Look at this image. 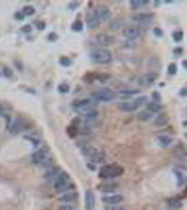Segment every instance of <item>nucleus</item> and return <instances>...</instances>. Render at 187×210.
<instances>
[{
	"mask_svg": "<svg viewBox=\"0 0 187 210\" xmlns=\"http://www.w3.org/2000/svg\"><path fill=\"white\" fill-rule=\"evenodd\" d=\"M36 27H38L39 30H44V28H45V24H44V22H36Z\"/></svg>",
	"mask_w": 187,
	"mask_h": 210,
	"instance_id": "37998d69",
	"label": "nucleus"
},
{
	"mask_svg": "<svg viewBox=\"0 0 187 210\" xmlns=\"http://www.w3.org/2000/svg\"><path fill=\"white\" fill-rule=\"evenodd\" d=\"M123 35L127 39H136L137 37H138V30L134 27H127L123 30Z\"/></svg>",
	"mask_w": 187,
	"mask_h": 210,
	"instance_id": "2eb2a0df",
	"label": "nucleus"
},
{
	"mask_svg": "<svg viewBox=\"0 0 187 210\" xmlns=\"http://www.w3.org/2000/svg\"><path fill=\"white\" fill-rule=\"evenodd\" d=\"M168 206L171 208L172 210H175V209H179L180 206H182V203L179 202V199H176V198H173V199H169V202H168Z\"/></svg>",
	"mask_w": 187,
	"mask_h": 210,
	"instance_id": "5701e85b",
	"label": "nucleus"
},
{
	"mask_svg": "<svg viewBox=\"0 0 187 210\" xmlns=\"http://www.w3.org/2000/svg\"><path fill=\"white\" fill-rule=\"evenodd\" d=\"M16 18L22 20V18H24V14H22V13H17V14H16Z\"/></svg>",
	"mask_w": 187,
	"mask_h": 210,
	"instance_id": "a18cd8bd",
	"label": "nucleus"
},
{
	"mask_svg": "<svg viewBox=\"0 0 187 210\" xmlns=\"http://www.w3.org/2000/svg\"><path fill=\"white\" fill-rule=\"evenodd\" d=\"M81 150H82V154H84L85 157L91 158V160H92V158L99 153V150H98L96 147H94V146H91V144H87L85 147H82Z\"/></svg>",
	"mask_w": 187,
	"mask_h": 210,
	"instance_id": "ddd939ff",
	"label": "nucleus"
},
{
	"mask_svg": "<svg viewBox=\"0 0 187 210\" xmlns=\"http://www.w3.org/2000/svg\"><path fill=\"white\" fill-rule=\"evenodd\" d=\"M183 65H185V67L187 69V60H185V62H183Z\"/></svg>",
	"mask_w": 187,
	"mask_h": 210,
	"instance_id": "49530a36",
	"label": "nucleus"
},
{
	"mask_svg": "<svg viewBox=\"0 0 187 210\" xmlns=\"http://www.w3.org/2000/svg\"><path fill=\"white\" fill-rule=\"evenodd\" d=\"M147 102V97H140V98H136L134 101H126V102H122L119 105V108L124 112H131V111H136L138 109L140 106H143L144 104Z\"/></svg>",
	"mask_w": 187,
	"mask_h": 210,
	"instance_id": "7ed1b4c3",
	"label": "nucleus"
},
{
	"mask_svg": "<svg viewBox=\"0 0 187 210\" xmlns=\"http://www.w3.org/2000/svg\"><path fill=\"white\" fill-rule=\"evenodd\" d=\"M27 139L31 140V142H32V144L35 146V147H38V146H39V140L38 139H34V137H31V136H27Z\"/></svg>",
	"mask_w": 187,
	"mask_h": 210,
	"instance_id": "473e14b6",
	"label": "nucleus"
},
{
	"mask_svg": "<svg viewBox=\"0 0 187 210\" xmlns=\"http://www.w3.org/2000/svg\"><path fill=\"white\" fill-rule=\"evenodd\" d=\"M71 28H73V31H77V32H78V31H82V21L77 20V21L71 25Z\"/></svg>",
	"mask_w": 187,
	"mask_h": 210,
	"instance_id": "cd10ccee",
	"label": "nucleus"
},
{
	"mask_svg": "<svg viewBox=\"0 0 187 210\" xmlns=\"http://www.w3.org/2000/svg\"><path fill=\"white\" fill-rule=\"evenodd\" d=\"M48 158V151L46 149H38V150L35 151V153L32 154V157H31V161H32L35 165H41V164H44L45 161H46Z\"/></svg>",
	"mask_w": 187,
	"mask_h": 210,
	"instance_id": "423d86ee",
	"label": "nucleus"
},
{
	"mask_svg": "<svg viewBox=\"0 0 187 210\" xmlns=\"http://www.w3.org/2000/svg\"><path fill=\"white\" fill-rule=\"evenodd\" d=\"M95 11H96V14H98V18H99V21H106V20L110 17V11H109L108 7L99 6V7L95 8Z\"/></svg>",
	"mask_w": 187,
	"mask_h": 210,
	"instance_id": "9b49d317",
	"label": "nucleus"
},
{
	"mask_svg": "<svg viewBox=\"0 0 187 210\" xmlns=\"http://www.w3.org/2000/svg\"><path fill=\"white\" fill-rule=\"evenodd\" d=\"M30 31H31L30 25H25V27H22V32H30Z\"/></svg>",
	"mask_w": 187,
	"mask_h": 210,
	"instance_id": "79ce46f5",
	"label": "nucleus"
},
{
	"mask_svg": "<svg viewBox=\"0 0 187 210\" xmlns=\"http://www.w3.org/2000/svg\"><path fill=\"white\" fill-rule=\"evenodd\" d=\"M77 6H78V3L74 2V3H70V4H68V7H70L71 10H74V7H77Z\"/></svg>",
	"mask_w": 187,
	"mask_h": 210,
	"instance_id": "c03bdc74",
	"label": "nucleus"
},
{
	"mask_svg": "<svg viewBox=\"0 0 187 210\" xmlns=\"http://www.w3.org/2000/svg\"><path fill=\"white\" fill-rule=\"evenodd\" d=\"M59 62H60V65H62V66H66V67L71 65V60L68 59V57H60Z\"/></svg>",
	"mask_w": 187,
	"mask_h": 210,
	"instance_id": "c756f323",
	"label": "nucleus"
},
{
	"mask_svg": "<svg viewBox=\"0 0 187 210\" xmlns=\"http://www.w3.org/2000/svg\"><path fill=\"white\" fill-rule=\"evenodd\" d=\"M77 198V193H71V192H66V193L60 195V200L62 202H73V200H76Z\"/></svg>",
	"mask_w": 187,
	"mask_h": 210,
	"instance_id": "a211bd4d",
	"label": "nucleus"
},
{
	"mask_svg": "<svg viewBox=\"0 0 187 210\" xmlns=\"http://www.w3.org/2000/svg\"><path fill=\"white\" fill-rule=\"evenodd\" d=\"M59 210H74L71 206H60Z\"/></svg>",
	"mask_w": 187,
	"mask_h": 210,
	"instance_id": "a19ab883",
	"label": "nucleus"
},
{
	"mask_svg": "<svg viewBox=\"0 0 187 210\" xmlns=\"http://www.w3.org/2000/svg\"><path fill=\"white\" fill-rule=\"evenodd\" d=\"M99 18H98V14H96V11L95 10H91L90 13H88V16H87V25H88V28H96L98 27V24H99Z\"/></svg>",
	"mask_w": 187,
	"mask_h": 210,
	"instance_id": "1a4fd4ad",
	"label": "nucleus"
},
{
	"mask_svg": "<svg viewBox=\"0 0 187 210\" xmlns=\"http://www.w3.org/2000/svg\"><path fill=\"white\" fill-rule=\"evenodd\" d=\"M24 129V122L21 119H14L11 122V126H10V132L11 133H20V132Z\"/></svg>",
	"mask_w": 187,
	"mask_h": 210,
	"instance_id": "dca6fc26",
	"label": "nucleus"
},
{
	"mask_svg": "<svg viewBox=\"0 0 187 210\" xmlns=\"http://www.w3.org/2000/svg\"><path fill=\"white\" fill-rule=\"evenodd\" d=\"M123 174V168L119 165H105L101 168L99 171V178L102 179H109V178H115V177H119V175Z\"/></svg>",
	"mask_w": 187,
	"mask_h": 210,
	"instance_id": "f03ea898",
	"label": "nucleus"
},
{
	"mask_svg": "<svg viewBox=\"0 0 187 210\" xmlns=\"http://www.w3.org/2000/svg\"><path fill=\"white\" fill-rule=\"evenodd\" d=\"M147 0H131L130 2V6L136 10V8H138V7H143V6H145L147 4Z\"/></svg>",
	"mask_w": 187,
	"mask_h": 210,
	"instance_id": "b1692460",
	"label": "nucleus"
},
{
	"mask_svg": "<svg viewBox=\"0 0 187 210\" xmlns=\"http://www.w3.org/2000/svg\"><path fill=\"white\" fill-rule=\"evenodd\" d=\"M59 91H62V93H67V91H68V85L67 84H62L59 87Z\"/></svg>",
	"mask_w": 187,
	"mask_h": 210,
	"instance_id": "72a5a7b5",
	"label": "nucleus"
},
{
	"mask_svg": "<svg viewBox=\"0 0 187 210\" xmlns=\"http://www.w3.org/2000/svg\"><path fill=\"white\" fill-rule=\"evenodd\" d=\"M91 59H92L95 63L105 65V63H109L112 60V53L106 49H96L91 55Z\"/></svg>",
	"mask_w": 187,
	"mask_h": 210,
	"instance_id": "20e7f679",
	"label": "nucleus"
},
{
	"mask_svg": "<svg viewBox=\"0 0 187 210\" xmlns=\"http://www.w3.org/2000/svg\"><path fill=\"white\" fill-rule=\"evenodd\" d=\"M147 111L151 112V114H155V112L161 111V106L157 102H149V104H147Z\"/></svg>",
	"mask_w": 187,
	"mask_h": 210,
	"instance_id": "412c9836",
	"label": "nucleus"
},
{
	"mask_svg": "<svg viewBox=\"0 0 187 210\" xmlns=\"http://www.w3.org/2000/svg\"><path fill=\"white\" fill-rule=\"evenodd\" d=\"M87 167H88V169H91V171H95V169H96V167H95V163H92V161H91V163H88Z\"/></svg>",
	"mask_w": 187,
	"mask_h": 210,
	"instance_id": "f704fd0d",
	"label": "nucleus"
},
{
	"mask_svg": "<svg viewBox=\"0 0 187 210\" xmlns=\"http://www.w3.org/2000/svg\"><path fill=\"white\" fill-rule=\"evenodd\" d=\"M103 203L106 205H119V203L123 202V196L119 193H113V195H105L102 198Z\"/></svg>",
	"mask_w": 187,
	"mask_h": 210,
	"instance_id": "6e6552de",
	"label": "nucleus"
},
{
	"mask_svg": "<svg viewBox=\"0 0 187 210\" xmlns=\"http://www.w3.org/2000/svg\"><path fill=\"white\" fill-rule=\"evenodd\" d=\"M113 42V38L108 34H101V35H96L92 39V44L95 45H102V46H106V45H110Z\"/></svg>",
	"mask_w": 187,
	"mask_h": 210,
	"instance_id": "0eeeda50",
	"label": "nucleus"
},
{
	"mask_svg": "<svg viewBox=\"0 0 187 210\" xmlns=\"http://www.w3.org/2000/svg\"><path fill=\"white\" fill-rule=\"evenodd\" d=\"M95 208V196L94 192L88 189L85 192V210H94Z\"/></svg>",
	"mask_w": 187,
	"mask_h": 210,
	"instance_id": "9d476101",
	"label": "nucleus"
},
{
	"mask_svg": "<svg viewBox=\"0 0 187 210\" xmlns=\"http://www.w3.org/2000/svg\"><path fill=\"white\" fill-rule=\"evenodd\" d=\"M71 188V183H70V178L66 172H60L57 175V178L54 179V192L56 193H66L68 189Z\"/></svg>",
	"mask_w": 187,
	"mask_h": 210,
	"instance_id": "f257e3e1",
	"label": "nucleus"
},
{
	"mask_svg": "<svg viewBox=\"0 0 187 210\" xmlns=\"http://www.w3.org/2000/svg\"><path fill=\"white\" fill-rule=\"evenodd\" d=\"M3 71H4V73L7 74V77H11V74H13V73H11V70H10L8 67H4V69H3Z\"/></svg>",
	"mask_w": 187,
	"mask_h": 210,
	"instance_id": "e433bc0d",
	"label": "nucleus"
},
{
	"mask_svg": "<svg viewBox=\"0 0 187 210\" xmlns=\"http://www.w3.org/2000/svg\"><path fill=\"white\" fill-rule=\"evenodd\" d=\"M116 97H117V94L115 93V91L109 90V88H102V90H99V91H96V93L92 94L94 100H98V101H105V102L113 101Z\"/></svg>",
	"mask_w": 187,
	"mask_h": 210,
	"instance_id": "39448f33",
	"label": "nucleus"
},
{
	"mask_svg": "<svg viewBox=\"0 0 187 210\" xmlns=\"http://www.w3.org/2000/svg\"><path fill=\"white\" fill-rule=\"evenodd\" d=\"M152 18H154V16L149 13H138L136 16H133V20L137 22H151Z\"/></svg>",
	"mask_w": 187,
	"mask_h": 210,
	"instance_id": "4468645a",
	"label": "nucleus"
},
{
	"mask_svg": "<svg viewBox=\"0 0 187 210\" xmlns=\"http://www.w3.org/2000/svg\"><path fill=\"white\" fill-rule=\"evenodd\" d=\"M152 97H154V100H155V102H157V104H158V102H159V94H158V93H154V94H152Z\"/></svg>",
	"mask_w": 187,
	"mask_h": 210,
	"instance_id": "4c0bfd02",
	"label": "nucleus"
},
{
	"mask_svg": "<svg viewBox=\"0 0 187 210\" xmlns=\"http://www.w3.org/2000/svg\"><path fill=\"white\" fill-rule=\"evenodd\" d=\"M137 94H138V90H122V91H120L122 98H129V97L137 95Z\"/></svg>",
	"mask_w": 187,
	"mask_h": 210,
	"instance_id": "4be33fe9",
	"label": "nucleus"
},
{
	"mask_svg": "<svg viewBox=\"0 0 187 210\" xmlns=\"http://www.w3.org/2000/svg\"><path fill=\"white\" fill-rule=\"evenodd\" d=\"M87 106H95L94 102L91 100H78V101H74L73 102V108L76 109L77 112L82 108H87Z\"/></svg>",
	"mask_w": 187,
	"mask_h": 210,
	"instance_id": "f8f14e48",
	"label": "nucleus"
},
{
	"mask_svg": "<svg viewBox=\"0 0 187 210\" xmlns=\"http://www.w3.org/2000/svg\"><path fill=\"white\" fill-rule=\"evenodd\" d=\"M176 71H177L176 65H175V63H172V65L169 66V69H168V73L171 74V76H175V74H176Z\"/></svg>",
	"mask_w": 187,
	"mask_h": 210,
	"instance_id": "7c9ffc66",
	"label": "nucleus"
},
{
	"mask_svg": "<svg viewBox=\"0 0 187 210\" xmlns=\"http://www.w3.org/2000/svg\"><path fill=\"white\" fill-rule=\"evenodd\" d=\"M105 210H124V209L119 205H108V208H106Z\"/></svg>",
	"mask_w": 187,
	"mask_h": 210,
	"instance_id": "2f4dec72",
	"label": "nucleus"
},
{
	"mask_svg": "<svg viewBox=\"0 0 187 210\" xmlns=\"http://www.w3.org/2000/svg\"><path fill=\"white\" fill-rule=\"evenodd\" d=\"M120 27H122V22H112V24H110V28H113V30H115V28H120Z\"/></svg>",
	"mask_w": 187,
	"mask_h": 210,
	"instance_id": "c9c22d12",
	"label": "nucleus"
},
{
	"mask_svg": "<svg viewBox=\"0 0 187 210\" xmlns=\"http://www.w3.org/2000/svg\"><path fill=\"white\" fill-rule=\"evenodd\" d=\"M34 13H35V8H34L32 6H27V7H24V10H22V14H24V16H32Z\"/></svg>",
	"mask_w": 187,
	"mask_h": 210,
	"instance_id": "bb28decb",
	"label": "nucleus"
},
{
	"mask_svg": "<svg viewBox=\"0 0 187 210\" xmlns=\"http://www.w3.org/2000/svg\"><path fill=\"white\" fill-rule=\"evenodd\" d=\"M116 188H117V183H105V185L101 186V189L103 192H113Z\"/></svg>",
	"mask_w": 187,
	"mask_h": 210,
	"instance_id": "393cba45",
	"label": "nucleus"
},
{
	"mask_svg": "<svg viewBox=\"0 0 187 210\" xmlns=\"http://www.w3.org/2000/svg\"><path fill=\"white\" fill-rule=\"evenodd\" d=\"M154 34H155V35H158V37H162V31H161L159 28H155V30H154Z\"/></svg>",
	"mask_w": 187,
	"mask_h": 210,
	"instance_id": "ea45409f",
	"label": "nucleus"
},
{
	"mask_svg": "<svg viewBox=\"0 0 187 210\" xmlns=\"http://www.w3.org/2000/svg\"><path fill=\"white\" fill-rule=\"evenodd\" d=\"M152 118V114L148 111H141L138 112V115H137V119L141 120V122H147V120H149Z\"/></svg>",
	"mask_w": 187,
	"mask_h": 210,
	"instance_id": "6ab92c4d",
	"label": "nucleus"
},
{
	"mask_svg": "<svg viewBox=\"0 0 187 210\" xmlns=\"http://www.w3.org/2000/svg\"><path fill=\"white\" fill-rule=\"evenodd\" d=\"M182 52H183V49H182V48H176V49H175V51H173V53H175V55H176V56H179V55H180V53H182Z\"/></svg>",
	"mask_w": 187,
	"mask_h": 210,
	"instance_id": "58836bf2",
	"label": "nucleus"
},
{
	"mask_svg": "<svg viewBox=\"0 0 187 210\" xmlns=\"http://www.w3.org/2000/svg\"><path fill=\"white\" fill-rule=\"evenodd\" d=\"M155 81V76L154 74H149V76H144V80H141L143 84H152Z\"/></svg>",
	"mask_w": 187,
	"mask_h": 210,
	"instance_id": "a878e982",
	"label": "nucleus"
},
{
	"mask_svg": "<svg viewBox=\"0 0 187 210\" xmlns=\"http://www.w3.org/2000/svg\"><path fill=\"white\" fill-rule=\"evenodd\" d=\"M173 39L176 42H180L183 39V31H175L173 32Z\"/></svg>",
	"mask_w": 187,
	"mask_h": 210,
	"instance_id": "c85d7f7f",
	"label": "nucleus"
},
{
	"mask_svg": "<svg viewBox=\"0 0 187 210\" xmlns=\"http://www.w3.org/2000/svg\"><path fill=\"white\" fill-rule=\"evenodd\" d=\"M154 123H155V126H165L166 123H168V115H165V114L158 115V116L155 118Z\"/></svg>",
	"mask_w": 187,
	"mask_h": 210,
	"instance_id": "f3484780",
	"label": "nucleus"
},
{
	"mask_svg": "<svg viewBox=\"0 0 187 210\" xmlns=\"http://www.w3.org/2000/svg\"><path fill=\"white\" fill-rule=\"evenodd\" d=\"M158 142H159V146H162V147H168V146H171L172 139L169 136H158Z\"/></svg>",
	"mask_w": 187,
	"mask_h": 210,
	"instance_id": "aec40b11",
	"label": "nucleus"
}]
</instances>
